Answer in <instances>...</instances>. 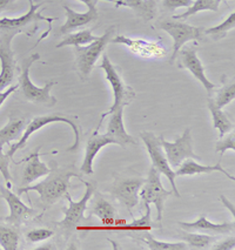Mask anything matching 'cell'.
Returning a JSON list of instances; mask_svg holds the SVG:
<instances>
[{
  "mask_svg": "<svg viewBox=\"0 0 235 250\" xmlns=\"http://www.w3.org/2000/svg\"><path fill=\"white\" fill-rule=\"evenodd\" d=\"M220 201H222L223 205H225L226 207H227V208L229 209V210H231L232 215H233V216H234V215H235V210H234V205H233V203H231V202H229L228 200L226 199V197L223 196V195L220 196Z\"/></svg>",
  "mask_w": 235,
  "mask_h": 250,
  "instance_id": "40",
  "label": "cell"
},
{
  "mask_svg": "<svg viewBox=\"0 0 235 250\" xmlns=\"http://www.w3.org/2000/svg\"><path fill=\"white\" fill-rule=\"evenodd\" d=\"M143 241L150 250H185L187 249L184 241L182 242H164L155 240L150 232H145Z\"/></svg>",
  "mask_w": 235,
  "mask_h": 250,
  "instance_id": "30",
  "label": "cell"
},
{
  "mask_svg": "<svg viewBox=\"0 0 235 250\" xmlns=\"http://www.w3.org/2000/svg\"><path fill=\"white\" fill-rule=\"evenodd\" d=\"M4 145L0 144V173L4 176L5 181L7 183V187H11V181H12V175L10 173V156L2 152Z\"/></svg>",
  "mask_w": 235,
  "mask_h": 250,
  "instance_id": "34",
  "label": "cell"
},
{
  "mask_svg": "<svg viewBox=\"0 0 235 250\" xmlns=\"http://www.w3.org/2000/svg\"><path fill=\"white\" fill-rule=\"evenodd\" d=\"M146 209V214L143 215L140 219L134 220L133 222H130L129 225H127V228H132V229H149L153 227V222H152V217H150V207L147 206L145 207Z\"/></svg>",
  "mask_w": 235,
  "mask_h": 250,
  "instance_id": "35",
  "label": "cell"
},
{
  "mask_svg": "<svg viewBox=\"0 0 235 250\" xmlns=\"http://www.w3.org/2000/svg\"><path fill=\"white\" fill-rule=\"evenodd\" d=\"M235 99V85L234 83H227L217 92L216 98L214 99L215 104L220 108H223L225 106H227L228 104H231Z\"/></svg>",
  "mask_w": 235,
  "mask_h": 250,
  "instance_id": "32",
  "label": "cell"
},
{
  "mask_svg": "<svg viewBox=\"0 0 235 250\" xmlns=\"http://www.w3.org/2000/svg\"><path fill=\"white\" fill-rule=\"evenodd\" d=\"M19 231L12 225H0V247L2 250H17Z\"/></svg>",
  "mask_w": 235,
  "mask_h": 250,
  "instance_id": "29",
  "label": "cell"
},
{
  "mask_svg": "<svg viewBox=\"0 0 235 250\" xmlns=\"http://www.w3.org/2000/svg\"><path fill=\"white\" fill-rule=\"evenodd\" d=\"M64 8L66 11V22L60 27V34L69 33V32L75 30V28L91 24L92 21L99 18V13H98L97 8L88 10L87 12L84 13L75 12V11L68 6H64Z\"/></svg>",
  "mask_w": 235,
  "mask_h": 250,
  "instance_id": "19",
  "label": "cell"
},
{
  "mask_svg": "<svg viewBox=\"0 0 235 250\" xmlns=\"http://www.w3.org/2000/svg\"><path fill=\"white\" fill-rule=\"evenodd\" d=\"M234 27H235V13L232 12L227 18L223 20L221 24L214 26V27L207 28V30H204V33L208 34V36H212L216 40L223 39L229 31L234 30Z\"/></svg>",
  "mask_w": 235,
  "mask_h": 250,
  "instance_id": "31",
  "label": "cell"
},
{
  "mask_svg": "<svg viewBox=\"0 0 235 250\" xmlns=\"http://www.w3.org/2000/svg\"><path fill=\"white\" fill-rule=\"evenodd\" d=\"M72 177L80 179V175L72 169H60V168H56V169H52L48 173V176L45 180H43L42 182L33 186H27V187L20 188L18 190V195L28 193V191H37L40 195L42 202L45 203L46 206L53 205L58 200L65 196L66 193H68V189L72 187Z\"/></svg>",
  "mask_w": 235,
  "mask_h": 250,
  "instance_id": "1",
  "label": "cell"
},
{
  "mask_svg": "<svg viewBox=\"0 0 235 250\" xmlns=\"http://www.w3.org/2000/svg\"><path fill=\"white\" fill-rule=\"evenodd\" d=\"M213 250H234L235 249V237L229 236L221 242L216 243L215 246L212 247Z\"/></svg>",
  "mask_w": 235,
  "mask_h": 250,
  "instance_id": "38",
  "label": "cell"
},
{
  "mask_svg": "<svg viewBox=\"0 0 235 250\" xmlns=\"http://www.w3.org/2000/svg\"><path fill=\"white\" fill-rule=\"evenodd\" d=\"M93 30L94 28H88V30H84L77 33L67 34L63 40L57 45V48L65 47V46H84L87 43H91L94 40H97L99 37L93 36Z\"/></svg>",
  "mask_w": 235,
  "mask_h": 250,
  "instance_id": "28",
  "label": "cell"
},
{
  "mask_svg": "<svg viewBox=\"0 0 235 250\" xmlns=\"http://www.w3.org/2000/svg\"><path fill=\"white\" fill-rule=\"evenodd\" d=\"M179 226L181 227L184 230L188 231H201L204 234L208 235H223L229 234V232L234 231V222H222V223H214L211 222L207 219L205 214L200 215L198 220L194 222H179Z\"/></svg>",
  "mask_w": 235,
  "mask_h": 250,
  "instance_id": "16",
  "label": "cell"
},
{
  "mask_svg": "<svg viewBox=\"0 0 235 250\" xmlns=\"http://www.w3.org/2000/svg\"><path fill=\"white\" fill-rule=\"evenodd\" d=\"M216 153L223 155L227 150H235V134L233 132H229L220 138V140L215 145Z\"/></svg>",
  "mask_w": 235,
  "mask_h": 250,
  "instance_id": "33",
  "label": "cell"
},
{
  "mask_svg": "<svg viewBox=\"0 0 235 250\" xmlns=\"http://www.w3.org/2000/svg\"><path fill=\"white\" fill-rule=\"evenodd\" d=\"M10 2H11V0H0V11L5 10Z\"/></svg>",
  "mask_w": 235,
  "mask_h": 250,
  "instance_id": "42",
  "label": "cell"
},
{
  "mask_svg": "<svg viewBox=\"0 0 235 250\" xmlns=\"http://www.w3.org/2000/svg\"><path fill=\"white\" fill-rule=\"evenodd\" d=\"M106 134L115 141V145L126 147L127 145H136V140L127 133L124 124V108H119L109 114Z\"/></svg>",
  "mask_w": 235,
  "mask_h": 250,
  "instance_id": "17",
  "label": "cell"
},
{
  "mask_svg": "<svg viewBox=\"0 0 235 250\" xmlns=\"http://www.w3.org/2000/svg\"><path fill=\"white\" fill-rule=\"evenodd\" d=\"M54 122H63V124L68 125V126L71 127L74 133V144L73 146L67 148V150L68 152H75V150H78V148H79V145H80V139H81V132H80L79 126H78L77 122H74L71 118H67V116L59 114V113H54V114H51V115L37 116V118H34L31 122H28V125L26 126L24 134L21 135V138H20L16 144L11 145L10 146V150H8L7 155L10 156V158H13L14 154L18 152L19 149H21V148H24L26 146L27 140L31 138L32 134H34L37 130L48 126L50 124H54Z\"/></svg>",
  "mask_w": 235,
  "mask_h": 250,
  "instance_id": "3",
  "label": "cell"
},
{
  "mask_svg": "<svg viewBox=\"0 0 235 250\" xmlns=\"http://www.w3.org/2000/svg\"><path fill=\"white\" fill-rule=\"evenodd\" d=\"M91 214L95 215L98 219H100L103 222L112 223L114 222L115 217H117V210L113 207L111 202H108L104 196L100 194H97L93 201Z\"/></svg>",
  "mask_w": 235,
  "mask_h": 250,
  "instance_id": "25",
  "label": "cell"
},
{
  "mask_svg": "<svg viewBox=\"0 0 235 250\" xmlns=\"http://www.w3.org/2000/svg\"><path fill=\"white\" fill-rule=\"evenodd\" d=\"M214 171H219V173L225 174L228 179H231L232 181H234L235 177L234 175H231L227 170L223 169V167L220 162H217L214 166H205L200 165L195 160L193 159H187L179 166L178 169L175 170L176 176H186V175H199V174H211Z\"/></svg>",
  "mask_w": 235,
  "mask_h": 250,
  "instance_id": "21",
  "label": "cell"
},
{
  "mask_svg": "<svg viewBox=\"0 0 235 250\" xmlns=\"http://www.w3.org/2000/svg\"><path fill=\"white\" fill-rule=\"evenodd\" d=\"M39 59H40V54L33 53L22 61L21 68H20L18 86L19 88L21 89V94L24 95L26 100L31 101V103L39 104H45V106H48V107H53L57 104L58 100L56 97H53V95L51 94V89L52 87L56 85V81L53 80L46 81L45 86L43 87H37L33 83H32L30 78L31 66Z\"/></svg>",
  "mask_w": 235,
  "mask_h": 250,
  "instance_id": "2",
  "label": "cell"
},
{
  "mask_svg": "<svg viewBox=\"0 0 235 250\" xmlns=\"http://www.w3.org/2000/svg\"><path fill=\"white\" fill-rule=\"evenodd\" d=\"M175 59H178L176 63H178L179 67L188 69L193 74V77L201 83V85L205 87L208 95L211 97L213 89H215L217 86L212 83L211 80H208V78L206 77L204 65H202L201 60L199 59L198 54H196V46H188L187 48L180 49Z\"/></svg>",
  "mask_w": 235,
  "mask_h": 250,
  "instance_id": "11",
  "label": "cell"
},
{
  "mask_svg": "<svg viewBox=\"0 0 235 250\" xmlns=\"http://www.w3.org/2000/svg\"><path fill=\"white\" fill-rule=\"evenodd\" d=\"M80 181L85 185L86 190L84 196L81 197L80 201L75 202L72 200L71 195L68 193H66V200L68 201V206L67 208L63 209V213L65 214V217L58 223V226L62 227L63 229H65L66 231H72L73 229L80 223V221L85 217V211L87 210V205H88L89 199L93 196L94 194V186L92 185L91 182L85 181L84 179L80 177Z\"/></svg>",
  "mask_w": 235,
  "mask_h": 250,
  "instance_id": "10",
  "label": "cell"
},
{
  "mask_svg": "<svg viewBox=\"0 0 235 250\" xmlns=\"http://www.w3.org/2000/svg\"><path fill=\"white\" fill-rule=\"evenodd\" d=\"M208 108H210L212 120H213V127L215 129L219 130L220 138L223 136L231 130L234 129V124L229 120V118L226 115L225 112H222V108H220L219 106L215 104L213 98H208L207 101Z\"/></svg>",
  "mask_w": 235,
  "mask_h": 250,
  "instance_id": "23",
  "label": "cell"
},
{
  "mask_svg": "<svg viewBox=\"0 0 235 250\" xmlns=\"http://www.w3.org/2000/svg\"><path fill=\"white\" fill-rule=\"evenodd\" d=\"M18 88H19L18 85H16V86H10V87H8V88L5 89V91L0 92V107H1V104H4L5 101H6V99H7L8 97H10V95L12 94V93L16 92Z\"/></svg>",
  "mask_w": 235,
  "mask_h": 250,
  "instance_id": "39",
  "label": "cell"
},
{
  "mask_svg": "<svg viewBox=\"0 0 235 250\" xmlns=\"http://www.w3.org/2000/svg\"><path fill=\"white\" fill-rule=\"evenodd\" d=\"M0 193H1L2 199L7 202L8 208H10V215L4 219L5 223L12 226H19L28 217L33 216L36 214L33 208L26 206L24 202L20 200L19 195L14 194L8 188H5L4 186H0Z\"/></svg>",
  "mask_w": 235,
  "mask_h": 250,
  "instance_id": "14",
  "label": "cell"
},
{
  "mask_svg": "<svg viewBox=\"0 0 235 250\" xmlns=\"http://www.w3.org/2000/svg\"><path fill=\"white\" fill-rule=\"evenodd\" d=\"M17 33L14 32H2L0 38V92L5 91L12 85L16 72V59H14V51L11 47L13 37Z\"/></svg>",
  "mask_w": 235,
  "mask_h": 250,
  "instance_id": "12",
  "label": "cell"
},
{
  "mask_svg": "<svg viewBox=\"0 0 235 250\" xmlns=\"http://www.w3.org/2000/svg\"><path fill=\"white\" fill-rule=\"evenodd\" d=\"M0 250H1V247H0Z\"/></svg>",
  "mask_w": 235,
  "mask_h": 250,
  "instance_id": "44",
  "label": "cell"
},
{
  "mask_svg": "<svg viewBox=\"0 0 235 250\" xmlns=\"http://www.w3.org/2000/svg\"><path fill=\"white\" fill-rule=\"evenodd\" d=\"M100 68L105 71L106 80L108 81L109 85H111L113 97H114L111 108L107 110L106 113H104L103 116H101V121H103L104 118H106L107 115H109L111 113L114 112V110H117L119 108H125L127 104H129L133 100H134L136 94L128 85L125 83L120 73H119V69L115 67V66L111 62V60L108 59V55H103Z\"/></svg>",
  "mask_w": 235,
  "mask_h": 250,
  "instance_id": "4",
  "label": "cell"
},
{
  "mask_svg": "<svg viewBox=\"0 0 235 250\" xmlns=\"http://www.w3.org/2000/svg\"><path fill=\"white\" fill-rule=\"evenodd\" d=\"M161 174L154 167H150L147 179L145 180L143 187H141L139 197L141 199L143 207H147L150 203L155 205L156 209V220H162V213L165 209V202L171 195H173V190L165 189L161 183Z\"/></svg>",
  "mask_w": 235,
  "mask_h": 250,
  "instance_id": "5",
  "label": "cell"
},
{
  "mask_svg": "<svg viewBox=\"0 0 235 250\" xmlns=\"http://www.w3.org/2000/svg\"><path fill=\"white\" fill-rule=\"evenodd\" d=\"M79 1L84 2V4L87 5V7H88L89 10H93V8H97L98 0H79Z\"/></svg>",
  "mask_w": 235,
  "mask_h": 250,
  "instance_id": "41",
  "label": "cell"
},
{
  "mask_svg": "<svg viewBox=\"0 0 235 250\" xmlns=\"http://www.w3.org/2000/svg\"><path fill=\"white\" fill-rule=\"evenodd\" d=\"M162 149L166 153V158L171 167L178 168L185 160L193 159L200 160V156L196 155L193 150V138L191 128H186L180 138L174 142L165 140L164 135L159 136Z\"/></svg>",
  "mask_w": 235,
  "mask_h": 250,
  "instance_id": "8",
  "label": "cell"
},
{
  "mask_svg": "<svg viewBox=\"0 0 235 250\" xmlns=\"http://www.w3.org/2000/svg\"><path fill=\"white\" fill-rule=\"evenodd\" d=\"M40 149H42V146L37 147L33 150V153L27 159L24 160V161H27L24 174H22V183L24 185H30L40 177L48 175V173L52 170L43 162L40 161Z\"/></svg>",
  "mask_w": 235,
  "mask_h": 250,
  "instance_id": "20",
  "label": "cell"
},
{
  "mask_svg": "<svg viewBox=\"0 0 235 250\" xmlns=\"http://www.w3.org/2000/svg\"><path fill=\"white\" fill-rule=\"evenodd\" d=\"M11 1H16V0H11Z\"/></svg>",
  "mask_w": 235,
  "mask_h": 250,
  "instance_id": "43",
  "label": "cell"
},
{
  "mask_svg": "<svg viewBox=\"0 0 235 250\" xmlns=\"http://www.w3.org/2000/svg\"><path fill=\"white\" fill-rule=\"evenodd\" d=\"M108 145H115V141L112 138H109L107 134H97L94 135L87 141L86 149H85V158H84L83 165L80 167V171L87 175L93 174V161L97 154L100 152L101 148L108 146Z\"/></svg>",
  "mask_w": 235,
  "mask_h": 250,
  "instance_id": "18",
  "label": "cell"
},
{
  "mask_svg": "<svg viewBox=\"0 0 235 250\" xmlns=\"http://www.w3.org/2000/svg\"><path fill=\"white\" fill-rule=\"evenodd\" d=\"M193 4V0H162V5L170 11H175L180 7H190Z\"/></svg>",
  "mask_w": 235,
  "mask_h": 250,
  "instance_id": "37",
  "label": "cell"
},
{
  "mask_svg": "<svg viewBox=\"0 0 235 250\" xmlns=\"http://www.w3.org/2000/svg\"><path fill=\"white\" fill-rule=\"evenodd\" d=\"M145 180L141 177H129L117 181L112 188V194L115 199L124 203L127 208H134L139 202V193Z\"/></svg>",
  "mask_w": 235,
  "mask_h": 250,
  "instance_id": "13",
  "label": "cell"
},
{
  "mask_svg": "<svg viewBox=\"0 0 235 250\" xmlns=\"http://www.w3.org/2000/svg\"><path fill=\"white\" fill-rule=\"evenodd\" d=\"M140 138L141 140L144 141L145 147H146L150 158L152 160L153 167H154L156 170L160 171V174L165 175L168 180H170L171 185H172V190L174 195L176 197H181L178 188H176L175 171H174L173 168L171 167L170 164H168L167 158L165 156L164 149H162L161 147L159 136H156L154 133L152 132H141Z\"/></svg>",
  "mask_w": 235,
  "mask_h": 250,
  "instance_id": "6",
  "label": "cell"
},
{
  "mask_svg": "<svg viewBox=\"0 0 235 250\" xmlns=\"http://www.w3.org/2000/svg\"><path fill=\"white\" fill-rule=\"evenodd\" d=\"M54 235L53 230L47 228H39V229H33V230L28 231L26 237L30 242H43L46 241L47 238L52 237Z\"/></svg>",
  "mask_w": 235,
  "mask_h": 250,
  "instance_id": "36",
  "label": "cell"
},
{
  "mask_svg": "<svg viewBox=\"0 0 235 250\" xmlns=\"http://www.w3.org/2000/svg\"><path fill=\"white\" fill-rule=\"evenodd\" d=\"M114 2L117 7H129L136 16L145 21H150L155 17L156 2L155 0H106Z\"/></svg>",
  "mask_w": 235,
  "mask_h": 250,
  "instance_id": "22",
  "label": "cell"
},
{
  "mask_svg": "<svg viewBox=\"0 0 235 250\" xmlns=\"http://www.w3.org/2000/svg\"><path fill=\"white\" fill-rule=\"evenodd\" d=\"M179 236L185 243L190 244L191 248L193 249H205L210 244L215 242V237L212 236V235L204 234V232H190L188 230H184L180 232Z\"/></svg>",
  "mask_w": 235,
  "mask_h": 250,
  "instance_id": "26",
  "label": "cell"
},
{
  "mask_svg": "<svg viewBox=\"0 0 235 250\" xmlns=\"http://www.w3.org/2000/svg\"><path fill=\"white\" fill-rule=\"evenodd\" d=\"M30 1V10L25 16L18 17V18H1L0 19V31L1 32H14V33H20L21 30L20 28L26 27L32 22H36L38 20H45L51 25L53 20L58 18H46L43 17L42 12H39V8L43 6V4H34L33 0H28Z\"/></svg>",
  "mask_w": 235,
  "mask_h": 250,
  "instance_id": "15",
  "label": "cell"
},
{
  "mask_svg": "<svg viewBox=\"0 0 235 250\" xmlns=\"http://www.w3.org/2000/svg\"><path fill=\"white\" fill-rule=\"evenodd\" d=\"M112 27L107 30L103 36L98 38L97 40L87 43L85 46H74L75 55H77V66L80 74L84 78H87L91 74L95 62H97L104 49L106 48L107 43L109 42V38L112 34Z\"/></svg>",
  "mask_w": 235,
  "mask_h": 250,
  "instance_id": "9",
  "label": "cell"
},
{
  "mask_svg": "<svg viewBox=\"0 0 235 250\" xmlns=\"http://www.w3.org/2000/svg\"><path fill=\"white\" fill-rule=\"evenodd\" d=\"M221 0H195L190 7H187L186 12L173 16L172 19H187L194 14L202 12V11H213L217 12Z\"/></svg>",
  "mask_w": 235,
  "mask_h": 250,
  "instance_id": "27",
  "label": "cell"
},
{
  "mask_svg": "<svg viewBox=\"0 0 235 250\" xmlns=\"http://www.w3.org/2000/svg\"><path fill=\"white\" fill-rule=\"evenodd\" d=\"M26 126L27 125H26L25 119H18L14 118L13 115H10L6 126L0 129V144L6 145L10 144L11 141L19 140Z\"/></svg>",
  "mask_w": 235,
  "mask_h": 250,
  "instance_id": "24",
  "label": "cell"
},
{
  "mask_svg": "<svg viewBox=\"0 0 235 250\" xmlns=\"http://www.w3.org/2000/svg\"><path fill=\"white\" fill-rule=\"evenodd\" d=\"M159 28L167 32L173 38V52L171 57V62L175 60L178 52L184 47L188 42H196L202 39L204 36V28L195 27V26L188 25L186 22L176 21L174 20H164L158 24Z\"/></svg>",
  "mask_w": 235,
  "mask_h": 250,
  "instance_id": "7",
  "label": "cell"
}]
</instances>
